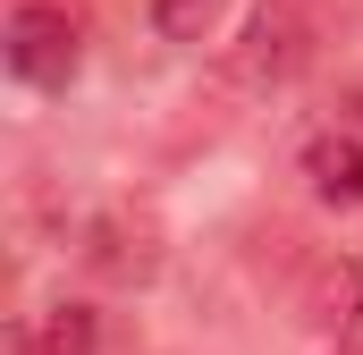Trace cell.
I'll return each mask as SVG.
<instances>
[{
	"mask_svg": "<svg viewBox=\"0 0 363 355\" xmlns=\"http://www.w3.org/2000/svg\"><path fill=\"white\" fill-rule=\"evenodd\" d=\"M77 68H85V17L60 9V0H26V9L9 17V77L60 93Z\"/></svg>",
	"mask_w": 363,
	"mask_h": 355,
	"instance_id": "1",
	"label": "cell"
},
{
	"mask_svg": "<svg viewBox=\"0 0 363 355\" xmlns=\"http://www.w3.org/2000/svg\"><path fill=\"white\" fill-rule=\"evenodd\" d=\"M313 60V26H304V9H287V0H262L254 17H245V34H237V51H228V77L245 93H279L296 68Z\"/></svg>",
	"mask_w": 363,
	"mask_h": 355,
	"instance_id": "2",
	"label": "cell"
},
{
	"mask_svg": "<svg viewBox=\"0 0 363 355\" xmlns=\"http://www.w3.org/2000/svg\"><path fill=\"white\" fill-rule=\"evenodd\" d=\"M85 263L101 271V279H118V288H135V279H152V271H161V237H152V220L110 212V220H93Z\"/></svg>",
	"mask_w": 363,
	"mask_h": 355,
	"instance_id": "3",
	"label": "cell"
},
{
	"mask_svg": "<svg viewBox=\"0 0 363 355\" xmlns=\"http://www.w3.org/2000/svg\"><path fill=\"white\" fill-rule=\"evenodd\" d=\"M304 322L330 330V339H347V330L363 322V263H355V254L313 263V279H304Z\"/></svg>",
	"mask_w": 363,
	"mask_h": 355,
	"instance_id": "4",
	"label": "cell"
},
{
	"mask_svg": "<svg viewBox=\"0 0 363 355\" xmlns=\"http://www.w3.org/2000/svg\"><path fill=\"white\" fill-rule=\"evenodd\" d=\"M304 186H313L321 203L355 212V203H363V136H347V127L313 136V144H304Z\"/></svg>",
	"mask_w": 363,
	"mask_h": 355,
	"instance_id": "5",
	"label": "cell"
},
{
	"mask_svg": "<svg viewBox=\"0 0 363 355\" xmlns=\"http://www.w3.org/2000/svg\"><path fill=\"white\" fill-rule=\"evenodd\" d=\"M93 347H101L93 305H43L9 330V355H93Z\"/></svg>",
	"mask_w": 363,
	"mask_h": 355,
	"instance_id": "6",
	"label": "cell"
},
{
	"mask_svg": "<svg viewBox=\"0 0 363 355\" xmlns=\"http://www.w3.org/2000/svg\"><path fill=\"white\" fill-rule=\"evenodd\" d=\"M220 9H228V0H152V26H161L169 43H203V34L220 26Z\"/></svg>",
	"mask_w": 363,
	"mask_h": 355,
	"instance_id": "7",
	"label": "cell"
}]
</instances>
